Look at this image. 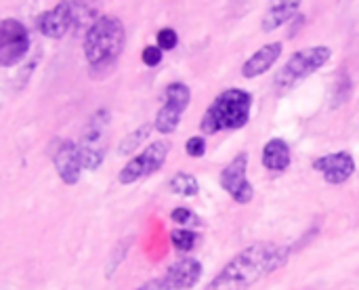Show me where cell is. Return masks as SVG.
I'll return each instance as SVG.
<instances>
[{"instance_id": "cell-1", "label": "cell", "mask_w": 359, "mask_h": 290, "mask_svg": "<svg viewBox=\"0 0 359 290\" xmlns=\"http://www.w3.org/2000/svg\"><path fill=\"white\" fill-rule=\"evenodd\" d=\"M290 251L276 242H257L238 253L204 290H250L265 276L288 263Z\"/></svg>"}, {"instance_id": "cell-2", "label": "cell", "mask_w": 359, "mask_h": 290, "mask_svg": "<svg viewBox=\"0 0 359 290\" xmlns=\"http://www.w3.org/2000/svg\"><path fill=\"white\" fill-rule=\"evenodd\" d=\"M124 44H126L124 23L114 15L97 17V21H93L84 32V40H82L86 61L93 70L111 67L122 55Z\"/></svg>"}, {"instance_id": "cell-3", "label": "cell", "mask_w": 359, "mask_h": 290, "mask_svg": "<svg viewBox=\"0 0 359 290\" xmlns=\"http://www.w3.org/2000/svg\"><path fill=\"white\" fill-rule=\"evenodd\" d=\"M252 95L244 88H225L215 97L200 120L204 135H217L223 131H238L250 122Z\"/></svg>"}, {"instance_id": "cell-4", "label": "cell", "mask_w": 359, "mask_h": 290, "mask_svg": "<svg viewBox=\"0 0 359 290\" xmlns=\"http://www.w3.org/2000/svg\"><path fill=\"white\" fill-rule=\"evenodd\" d=\"M330 57H332V48L324 46V44L307 46V48L292 53V57L280 67V72L273 78L276 91L286 93V91L294 88L299 82H303L305 78H309L311 74L322 70L330 61Z\"/></svg>"}, {"instance_id": "cell-5", "label": "cell", "mask_w": 359, "mask_h": 290, "mask_svg": "<svg viewBox=\"0 0 359 290\" xmlns=\"http://www.w3.org/2000/svg\"><path fill=\"white\" fill-rule=\"evenodd\" d=\"M168 152H170V143L164 141V139H158V141L149 143L141 154H137L135 158H130L124 164V169L118 175V181L124 183V185H130V183L139 181L143 177H149V175L158 173L166 164Z\"/></svg>"}, {"instance_id": "cell-6", "label": "cell", "mask_w": 359, "mask_h": 290, "mask_svg": "<svg viewBox=\"0 0 359 290\" xmlns=\"http://www.w3.org/2000/svg\"><path fill=\"white\" fill-rule=\"evenodd\" d=\"M248 154L242 152L238 154L219 175V183L221 187L231 196L233 202L238 204H250L255 198V187L248 181Z\"/></svg>"}, {"instance_id": "cell-7", "label": "cell", "mask_w": 359, "mask_h": 290, "mask_svg": "<svg viewBox=\"0 0 359 290\" xmlns=\"http://www.w3.org/2000/svg\"><path fill=\"white\" fill-rule=\"evenodd\" d=\"M29 32L19 19L0 21V65L19 63L29 51Z\"/></svg>"}, {"instance_id": "cell-8", "label": "cell", "mask_w": 359, "mask_h": 290, "mask_svg": "<svg viewBox=\"0 0 359 290\" xmlns=\"http://www.w3.org/2000/svg\"><path fill=\"white\" fill-rule=\"evenodd\" d=\"M313 169L324 177L330 185H343L347 183L355 173V160L349 152H332L326 156H320L313 162Z\"/></svg>"}, {"instance_id": "cell-9", "label": "cell", "mask_w": 359, "mask_h": 290, "mask_svg": "<svg viewBox=\"0 0 359 290\" xmlns=\"http://www.w3.org/2000/svg\"><path fill=\"white\" fill-rule=\"evenodd\" d=\"M53 164L57 169L59 179L65 185H76L80 181V175H82V164H80V156H78V143L65 141V139L55 141Z\"/></svg>"}, {"instance_id": "cell-10", "label": "cell", "mask_w": 359, "mask_h": 290, "mask_svg": "<svg viewBox=\"0 0 359 290\" xmlns=\"http://www.w3.org/2000/svg\"><path fill=\"white\" fill-rule=\"evenodd\" d=\"M76 25V4L59 2L55 8L42 13L38 17V29L48 38H63Z\"/></svg>"}, {"instance_id": "cell-11", "label": "cell", "mask_w": 359, "mask_h": 290, "mask_svg": "<svg viewBox=\"0 0 359 290\" xmlns=\"http://www.w3.org/2000/svg\"><path fill=\"white\" fill-rule=\"evenodd\" d=\"M202 278V263L194 257H183L175 261L168 270L164 280L172 290H191Z\"/></svg>"}, {"instance_id": "cell-12", "label": "cell", "mask_w": 359, "mask_h": 290, "mask_svg": "<svg viewBox=\"0 0 359 290\" xmlns=\"http://www.w3.org/2000/svg\"><path fill=\"white\" fill-rule=\"evenodd\" d=\"M284 51V44L278 40V42H269L265 46H261L259 51H255L242 65V76L252 80V78H259L263 76L265 72H269L273 67V63L280 59Z\"/></svg>"}, {"instance_id": "cell-13", "label": "cell", "mask_w": 359, "mask_h": 290, "mask_svg": "<svg viewBox=\"0 0 359 290\" xmlns=\"http://www.w3.org/2000/svg\"><path fill=\"white\" fill-rule=\"evenodd\" d=\"M261 160L269 173H286L292 164V150H290L288 141L276 137L265 143Z\"/></svg>"}, {"instance_id": "cell-14", "label": "cell", "mask_w": 359, "mask_h": 290, "mask_svg": "<svg viewBox=\"0 0 359 290\" xmlns=\"http://www.w3.org/2000/svg\"><path fill=\"white\" fill-rule=\"evenodd\" d=\"M299 8H301V2H297V0L273 2L267 8V13L263 15V21H261L263 32H276L278 27L286 25L288 21H292L299 15Z\"/></svg>"}, {"instance_id": "cell-15", "label": "cell", "mask_w": 359, "mask_h": 290, "mask_svg": "<svg viewBox=\"0 0 359 290\" xmlns=\"http://www.w3.org/2000/svg\"><path fill=\"white\" fill-rule=\"evenodd\" d=\"M191 101V88L185 82H170L164 91V105L185 112Z\"/></svg>"}, {"instance_id": "cell-16", "label": "cell", "mask_w": 359, "mask_h": 290, "mask_svg": "<svg viewBox=\"0 0 359 290\" xmlns=\"http://www.w3.org/2000/svg\"><path fill=\"white\" fill-rule=\"evenodd\" d=\"M168 190L175 194V196H181V198H194L200 194V183L194 175L189 173H177L175 177H170L168 181Z\"/></svg>"}, {"instance_id": "cell-17", "label": "cell", "mask_w": 359, "mask_h": 290, "mask_svg": "<svg viewBox=\"0 0 359 290\" xmlns=\"http://www.w3.org/2000/svg\"><path fill=\"white\" fill-rule=\"evenodd\" d=\"M181 116L183 112L170 107V105H162L156 114V120H154V128L162 135H170L179 128V122H181Z\"/></svg>"}, {"instance_id": "cell-18", "label": "cell", "mask_w": 359, "mask_h": 290, "mask_svg": "<svg viewBox=\"0 0 359 290\" xmlns=\"http://www.w3.org/2000/svg\"><path fill=\"white\" fill-rule=\"evenodd\" d=\"M151 131H154V124H141L137 131H133L130 135H126L120 141V145H118V156H133L141 147V143L145 139H149Z\"/></svg>"}, {"instance_id": "cell-19", "label": "cell", "mask_w": 359, "mask_h": 290, "mask_svg": "<svg viewBox=\"0 0 359 290\" xmlns=\"http://www.w3.org/2000/svg\"><path fill=\"white\" fill-rule=\"evenodd\" d=\"M78 156H80V164L82 171H97L103 160H105V150L99 145H90V143H78Z\"/></svg>"}, {"instance_id": "cell-20", "label": "cell", "mask_w": 359, "mask_h": 290, "mask_svg": "<svg viewBox=\"0 0 359 290\" xmlns=\"http://www.w3.org/2000/svg\"><path fill=\"white\" fill-rule=\"evenodd\" d=\"M200 236L194 232V230H187V228H179L175 232H170V244L179 251V253H189L196 249Z\"/></svg>"}, {"instance_id": "cell-21", "label": "cell", "mask_w": 359, "mask_h": 290, "mask_svg": "<svg viewBox=\"0 0 359 290\" xmlns=\"http://www.w3.org/2000/svg\"><path fill=\"white\" fill-rule=\"evenodd\" d=\"M170 219H172L177 225H181V228H187V230H191V228H200V225H202L200 217H198L194 211L185 209V206H179V209H175V211L170 213Z\"/></svg>"}, {"instance_id": "cell-22", "label": "cell", "mask_w": 359, "mask_h": 290, "mask_svg": "<svg viewBox=\"0 0 359 290\" xmlns=\"http://www.w3.org/2000/svg\"><path fill=\"white\" fill-rule=\"evenodd\" d=\"M349 95H351V80H349V76H347V74H339V78H337V86H334V99H332V105H334V107L343 105V103L349 99Z\"/></svg>"}, {"instance_id": "cell-23", "label": "cell", "mask_w": 359, "mask_h": 290, "mask_svg": "<svg viewBox=\"0 0 359 290\" xmlns=\"http://www.w3.org/2000/svg\"><path fill=\"white\" fill-rule=\"evenodd\" d=\"M158 40V48L160 51H172L179 44V34L172 27H162L156 36Z\"/></svg>"}, {"instance_id": "cell-24", "label": "cell", "mask_w": 359, "mask_h": 290, "mask_svg": "<svg viewBox=\"0 0 359 290\" xmlns=\"http://www.w3.org/2000/svg\"><path fill=\"white\" fill-rule=\"evenodd\" d=\"M185 152L189 158H202L206 154V139L196 135V137H189L187 143H185Z\"/></svg>"}, {"instance_id": "cell-25", "label": "cell", "mask_w": 359, "mask_h": 290, "mask_svg": "<svg viewBox=\"0 0 359 290\" xmlns=\"http://www.w3.org/2000/svg\"><path fill=\"white\" fill-rule=\"evenodd\" d=\"M164 51H160L158 48V44H149V46H145L143 48V53H141V61L147 65V67H156V65H160L162 63V55Z\"/></svg>"}, {"instance_id": "cell-26", "label": "cell", "mask_w": 359, "mask_h": 290, "mask_svg": "<svg viewBox=\"0 0 359 290\" xmlns=\"http://www.w3.org/2000/svg\"><path fill=\"white\" fill-rule=\"evenodd\" d=\"M137 290H172V289H170V284H168L164 278H156V280H149V282L141 284Z\"/></svg>"}]
</instances>
